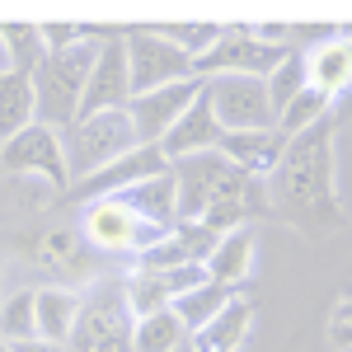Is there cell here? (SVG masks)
I'll list each match as a JSON object with an SVG mask.
<instances>
[{"mask_svg": "<svg viewBox=\"0 0 352 352\" xmlns=\"http://www.w3.org/2000/svg\"><path fill=\"white\" fill-rule=\"evenodd\" d=\"M268 217L287 221L292 230L324 240L348 226L343 197H338V122L324 118L305 132L287 136V151L268 174Z\"/></svg>", "mask_w": 352, "mask_h": 352, "instance_id": "obj_1", "label": "cell"}, {"mask_svg": "<svg viewBox=\"0 0 352 352\" xmlns=\"http://www.w3.org/2000/svg\"><path fill=\"white\" fill-rule=\"evenodd\" d=\"M174 188H179V221H197L212 235H230L249 226L254 217H268V192L258 179H244L221 151L188 155L169 164Z\"/></svg>", "mask_w": 352, "mask_h": 352, "instance_id": "obj_2", "label": "cell"}, {"mask_svg": "<svg viewBox=\"0 0 352 352\" xmlns=\"http://www.w3.org/2000/svg\"><path fill=\"white\" fill-rule=\"evenodd\" d=\"M94 33L85 28V38L66 52H47L43 66L33 71V99H38V122H47L56 132H66L80 113V94L85 80H89V66H94Z\"/></svg>", "mask_w": 352, "mask_h": 352, "instance_id": "obj_3", "label": "cell"}, {"mask_svg": "<svg viewBox=\"0 0 352 352\" xmlns=\"http://www.w3.org/2000/svg\"><path fill=\"white\" fill-rule=\"evenodd\" d=\"M132 310L122 282H89L80 292V315L71 329V352H132Z\"/></svg>", "mask_w": 352, "mask_h": 352, "instance_id": "obj_4", "label": "cell"}, {"mask_svg": "<svg viewBox=\"0 0 352 352\" xmlns=\"http://www.w3.org/2000/svg\"><path fill=\"white\" fill-rule=\"evenodd\" d=\"M66 169H71V179L80 184L89 179L94 169H104V164L122 160L127 151H136L141 141H136V127L127 109H113V113H94V118H76L66 132Z\"/></svg>", "mask_w": 352, "mask_h": 352, "instance_id": "obj_5", "label": "cell"}, {"mask_svg": "<svg viewBox=\"0 0 352 352\" xmlns=\"http://www.w3.org/2000/svg\"><path fill=\"white\" fill-rule=\"evenodd\" d=\"M296 52L292 43H268L258 28H226L221 43L202 61H192V76L197 80H212V76H254V80H268L272 71Z\"/></svg>", "mask_w": 352, "mask_h": 352, "instance_id": "obj_6", "label": "cell"}, {"mask_svg": "<svg viewBox=\"0 0 352 352\" xmlns=\"http://www.w3.org/2000/svg\"><path fill=\"white\" fill-rule=\"evenodd\" d=\"M80 235H85V244L99 249V254H127V258H141V254H146L155 240H164L169 230L141 221L122 197H99V202L85 207Z\"/></svg>", "mask_w": 352, "mask_h": 352, "instance_id": "obj_7", "label": "cell"}, {"mask_svg": "<svg viewBox=\"0 0 352 352\" xmlns=\"http://www.w3.org/2000/svg\"><path fill=\"white\" fill-rule=\"evenodd\" d=\"M202 99L212 104L221 132H268V127H277L268 85L254 80V76H212V80H202Z\"/></svg>", "mask_w": 352, "mask_h": 352, "instance_id": "obj_8", "label": "cell"}, {"mask_svg": "<svg viewBox=\"0 0 352 352\" xmlns=\"http://www.w3.org/2000/svg\"><path fill=\"white\" fill-rule=\"evenodd\" d=\"M99 52L89 66V80L80 94V113L76 118H94V113H113L132 104V71H127V33H109V28H89Z\"/></svg>", "mask_w": 352, "mask_h": 352, "instance_id": "obj_9", "label": "cell"}, {"mask_svg": "<svg viewBox=\"0 0 352 352\" xmlns=\"http://www.w3.org/2000/svg\"><path fill=\"white\" fill-rule=\"evenodd\" d=\"M0 169L5 174H24V179H43L52 188H71V169H66V141L47 122H28L24 132H14L0 146Z\"/></svg>", "mask_w": 352, "mask_h": 352, "instance_id": "obj_10", "label": "cell"}, {"mask_svg": "<svg viewBox=\"0 0 352 352\" xmlns=\"http://www.w3.org/2000/svg\"><path fill=\"white\" fill-rule=\"evenodd\" d=\"M127 71H132V99L164 85L192 80V56L164 43L155 28H127Z\"/></svg>", "mask_w": 352, "mask_h": 352, "instance_id": "obj_11", "label": "cell"}, {"mask_svg": "<svg viewBox=\"0 0 352 352\" xmlns=\"http://www.w3.org/2000/svg\"><path fill=\"white\" fill-rule=\"evenodd\" d=\"M85 249H89L85 235L66 230V226H52V230H43V235L24 240V258L43 272V277H52V287H71V292H80L85 282H94V258H89Z\"/></svg>", "mask_w": 352, "mask_h": 352, "instance_id": "obj_12", "label": "cell"}, {"mask_svg": "<svg viewBox=\"0 0 352 352\" xmlns=\"http://www.w3.org/2000/svg\"><path fill=\"white\" fill-rule=\"evenodd\" d=\"M164 169H169V160L160 155V146H136V151L122 155V160L94 169V174L80 179V184H71L66 197L89 207V202H99V197H118V192H127V188H136V184H146V179H155V174H164Z\"/></svg>", "mask_w": 352, "mask_h": 352, "instance_id": "obj_13", "label": "cell"}, {"mask_svg": "<svg viewBox=\"0 0 352 352\" xmlns=\"http://www.w3.org/2000/svg\"><path fill=\"white\" fill-rule=\"evenodd\" d=\"M197 94H202V80H197V76H192V80H179V85H164V89H151V94H136L132 104H127L136 141H141V146H160L164 132L188 113V104Z\"/></svg>", "mask_w": 352, "mask_h": 352, "instance_id": "obj_14", "label": "cell"}, {"mask_svg": "<svg viewBox=\"0 0 352 352\" xmlns=\"http://www.w3.org/2000/svg\"><path fill=\"white\" fill-rule=\"evenodd\" d=\"M221 122H217V113H212V104L197 94L188 104V113L164 132V141H160V155L169 164H179V160H188V155H207V151H217L221 146Z\"/></svg>", "mask_w": 352, "mask_h": 352, "instance_id": "obj_15", "label": "cell"}, {"mask_svg": "<svg viewBox=\"0 0 352 352\" xmlns=\"http://www.w3.org/2000/svg\"><path fill=\"white\" fill-rule=\"evenodd\" d=\"M217 151L235 164V169H240L244 179L268 184V174L277 169L282 151H287V136L277 132V127H268V132H226Z\"/></svg>", "mask_w": 352, "mask_h": 352, "instance_id": "obj_16", "label": "cell"}, {"mask_svg": "<svg viewBox=\"0 0 352 352\" xmlns=\"http://www.w3.org/2000/svg\"><path fill=\"white\" fill-rule=\"evenodd\" d=\"M305 56V80L310 89H320L324 99H338L352 85V38L348 33H324Z\"/></svg>", "mask_w": 352, "mask_h": 352, "instance_id": "obj_17", "label": "cell"}, {"mask_svg": "<svg viewBox=\"0 0 352 352\" xmlns=\"http://www.w3.org/2000/svg\"><path fill=\"white\" fill-rule=\"evenodd\" d=\"M249 272H254V226H240V230L221 235L217 249L207 254V277L226 292H235L249 282Z\"/></svg>", "mask_w": 352, "mask_h": 352, "instance_id": "obj_18", "label": "cell"}, {"mask_svg": "<svg viewBox=\"0 0 352 352\" xmlns=\"http://www.w3.org/2000/svg\"><path fill=\"white\" fill-rule=\"evenodd\" d=\"M249 329H254V305L235 292L230 305H226L207 329H197L188 343H192V352H240L244 338H249Z\"/></svg>", "mask_w": 352, "mask_h": 352, "instance_id": "obj_19", "label": "cell"}, {"mask_svg": "<svg viewBox=\"0 0 352 352\" xmlns=\"http://www.w3.org/2000/svg\"><path fill=\"white\" fill-rule=\"evenodd\" d=\"M76 315H80V292H71V287H38V292H33L38 338H47V343H71Z\"/></svg>", "mask_w": 352, "mask_h": 352, "instance_id": "obj_20", "label": "cell"}, {"mask_svg": "<svg viewBox=\"0 0 352 352\" xmlns=\"http://www.w3.org/2000/svg\"><path fill=\"white\" fill-rule=\"evenodd\" d=\"M118 197L141 221H151V226H164V230L179 226V188H174V174L169 169L155 174V179H146V184H136V188H127V192H118Z\"/></svg>", "mask_w": 352, "mask_h": 352, "instance_id": "obj_21", "label": "cell"}, {"mask_svg": "<svg viewBox=\"0 0 352 352\" xmlns=\"http://www.w3.org/2000/svg\"><path fill=\"white\" fill-rule=\"evenodd\" d=\"M38 122V99H33V76L24 71H0V146L14 132Z\"/></svg>", "mask_w": 352, "mask_h": 352, "instance_id": "obj_22", "label": "cell"}, {"mask_svg": "<svg viewBox=\"0 0 352 352\" xmlns=\"http://www.w3.org/2000/svg\"><path fill=\"white\" fill-rule=\"evenodd\" d=\"M230 296H235V292H226V287H217V282H202V287H192V292H184V296H174L169 310L179 315V324L188 329V338H192L197 329H207L221 310L230 305Z\"/></svg>", "mask_w": 352, "mask_h": 352, "instance_id": "obj_23", "label": "cell"}, {"mask_svg": "<svg viewBox=\"0 0 352 352\" xmlns=\"http://www.w3.org/2000/svg\"><path fill=\"white\" fill-rule=\"evenodd\" d=\"M188 343V329L179 324L174 310H160V315H146L132 324V352H179Z\"/></svg>", "mask_w": 352, "mask_h": 352, "instance_id": "obj_24", "label": "cell"}, {"mask_svg": "<svg viewBox=\"0 0 352 352\" xmlns=\"http://www.w3.org/2000/svg\"><path fill=\"white\" fill-rule=\"evenodd\" d=\"M122 300H127L132 320L160 315V310H169V305H174L169 287H164V277H160V272H146V268H132V277L122 282Z\"/></svg>", "mask_w": 352, "mask_h": 352, "instance_id": "obj_25", "label": "cell"}, {"mask_svg": "<svg viewBox=\"0 0 352 352\" xmlns=\"http://www.w3.org/2000/svg\"><path fill=\"white\" fill-rule=\"evenodd\" d=\"M0 43H5V56H10V71H24V76H33L47 56L38 24H0Z\"/></svg>", "mask_w": 352, "mask_h": 352, "instance_id": "obj_26", "label": "cell"}, {"mask_svg": "<svg viewBox=\"0 0 352 352\" xmlns=\"http://www.w3.org/2000/svg\"><path fill=\"white\" fill-rule=\"evenodd\" d=\"M28 338H38L33 287H19V292L0 296V343H28Z\"/></svg>", "mask_w": 352, "mask_h": 352, "instance_id": "obj_27", "label": "cell"}, {"mask_svg": "<svg viewBox=\"0 0 352 352\" xmlns=\"http://www.w3.org/2000/svg\"><path fill=\"white\" fill-rule=\"evenodd\" d=\"M329 113H333V99H324L320 89H300L296 99L282 109V118H277V132L282 136H296V132H305V127H315V122H324Z\"/></svg>", "mask_w": 352, "mask_h": 352, "instance_id": "obj_28", "label": "cell"}, {"mask_svg": "<svg viewBox=\"0 0 352 352\" xmlns=\"http://www.w3.org/2000/svg\"><path fill=\"white\" fill-rule=\"evenodd\" d=\"M155 33H160L164 43H174L179 52H188L192 61H202V56L221 43L226 28L221 24H155Z\"/></svg>", "mask_w": 352, "mask_h": 352, "instance_id": "obj_29", "label": "cell"}, {"mask_svg": "<svg viewBox=\"0 0 352 352\" xmlns=\"http://www.w3.org/2000/svg\"><path fill=\"white\" fill-rule=\"evenodd\" d=\"M263 85H268V104H272V113L282 118V109L296 99L305 85H310V80H305V56H300V47L287 56V61H282V66H277V71H272Z\"/></svg>", "mask_w": 352, "mask_h": 352, "instance_id": "obj_30", "label": "cell"}, {"mask_svg": "<svg viewBox=\"0 0 352 352\" xmlns=\"http://www.w3.org/2000/svg\"><path fill=\"white\" fill-rule=\"evenodd\" d=\"M38 33H43L47 52H66V47H76L85 38V28H76V24H38Z\"/></svg>", "mask_w": 352, "mask_h": 352, "instance_id": "obj_31", "label": "cell"}, {"mask_svg": "<svg viewBox=\"0 0 352 352\" xmlns=\"http://www.w3.org/2000/svg\"><path fill=\"white\" fill-rule=\"evenodd\" d=\"M329 338H333V348L352 352V296L338 300V310H333V320H329Z\"/></svg>", "mask_w": 352, "mask_h": 352, "instance_id": "obj_32", "label": "cell"}, {"mask_svg": "<svg viewBox=\"0 0 352 352\" xmlns=\"http://www.w3.org/2000/svg\"><path fill=\"white\" fill-rule=\"evenodd\" d=\"M329 118H333L338 127H343V122H352V85L338 94V99H333V113H329Z\"/></svg>", "mask_w": 352, "mask_h": 352, "instance_id": "obj_33", "label": "cell"}, {"mask_svg": "<svg viewBox=\"0 0 352 352\" xmlns=\"http://www.w3.org/2000/svg\"><path fill=\"white\" fill-rule=\"evenodd\" d=\"M14 352H71L66 343H47V338H28V343H10Z\"/></svg>", "mask_w": 352, "mask_h": 352, "instance_id": "obj_34", "label": "cell"}, {"mask_svg": "<svg viewBox=\"0 0 352 352\" xmlns=\"http://www.w3.org/2000/svg\"><path fill=\"white\" fill-rule=\"evenodd\" d=\"M0 352H14V348H10V343H0Z\"/></svg>", "mask_w": 352, "mask_h": 352, "instance_id": "obj_35", "label": "cell"}, {"mask_svg": "<svg viewBox=\"0 0 352 352\" xmlns=\"http://www.w3.org/2000/svg\"><path fill=\"white\" fill-rule=\"evenodd\" d=\"M179 352H192V343H184V348H179Z\"/></svg>", "mask_w": 352, "mask_h": 352, "instance_id": "obj_36", "label": "cell"}]
</instances>
